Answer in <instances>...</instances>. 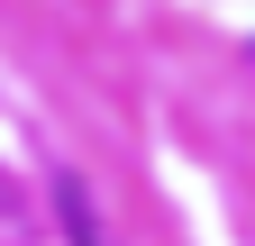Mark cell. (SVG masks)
Instances as JSON below:
<instances>
[{
  "mask_svg": "<svg viewBox=\"0 0 255 246\" xmlns=\"http://www.w3.org/2000/svg\"><path fill=\"white\" fill-rule=\"evenodd\" d=\"M46 201H55V219H64L73 246H119L110 219H101V201H91V182H82V164H55L46 173Z\"/></svg>",
  "mask_w": 255,
  "mask_h": 246,
  "instance_id": "6da1fadb",
  "label": "cell"
},
{
  "mask_svg": "<svg viewBox=\"0 0 255 246\" xmlns=\"http://www.w3.org/2000/svg\"><path fill=\"white\" fill-rule=\"evenodd\" d=\"M9 201H18V192H9V173H0V210H9Z\"/></svg>",
  "mask_w": 255,
  "mask_h": 246,
  "instance_id": "7a4b0ae2",
  "label": "cell"
}]
</instances>
